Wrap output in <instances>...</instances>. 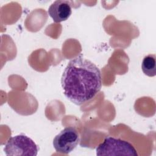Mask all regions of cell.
I'll use <instances>...</instances> for the list:
<instances>
[{"mask_svg": "<svg viewBox=\"0 0 156 156\" xmlns=\"http://www.w3.org/2000/svg\"><path fill=\"white\" fill-rule=\"evenodd\" d=\"M96 155H128L137 156L134 146L127 141L112 136L106 137L96 149Z\"/></svg>", "mask_w": 156, "mask_h": 156, "instance_id": "cell-2", "label": "cell"}, {"mask_svg": "<svg viewBox=\"0 0 156 156\" xmlns=\"http://www.w3.org/2000/svg\"><path fill=\"white\" fill-rule=\"evenodd\" d=\"M48 14L53 21L59 23L67 20L72 13L70 2L65 0H57L49 6Z\"/></svg>", "mask_w": 156, "mask_h": 156, "instance_id": "cell-5", "label": "cell"}, {"mask_svg": "<svg viewBox=\"0 0 156 156\" xmlns=\"http://www.w3.org/2000/svg\"><path fill=\"white\" fill-rule=\"evenodd\" d=\"M65 96L73 104L80 105L92 99L102 87L99 68L82 54L67 64L61 78Z\"/></svg>", "mask_w": 156, "mask_h": 156, "instance_id": "cell-1", "label": "cell"}, {"mask_svg": "<svg viewBox=\"0 0 156 156\" xmlns=\"http://www.w3.org/2000/svg\"><path fill=\"white\" fill-rule=\"evenodd\" d=\"M141 69L143 73L149 76L156 75V56L155 54H149L145 56L142 61Z\"/></svg>", "mask_w": 156, "mask_h": 156, "instance_id": "cell-6", "label": "cell"}, {"mask_svg": "<svg viewBox=\"0 0 156 156\" xmlns=\"http://www.w3.org/2000/svg\"><path fill=\"white\" fill-rule=\"evenodd\" d=\"M4 150L7 156H36L38 151L35 142L23 134L10 137L7 141Z\"/></svg>", "mask_w": 156, "mask_h": 156, "instance_id": "cell-3", "label": "cell"}, {"mask_svg": "<svg viewBox=\"0 0 156 156\" xmlns=\"http://www.w3.org/2000/svg\"><path fill=\"white\" fill-rule=\"evenodd\" d=\"M80 136L77 130L73 127L63 129L53 140V146L59 153L68 154L78 145Z\"/></svg>", "mask_w": 156, "mask_h": 156, "instance_id": "cell-4", "label": "cell"}]
</instances>
